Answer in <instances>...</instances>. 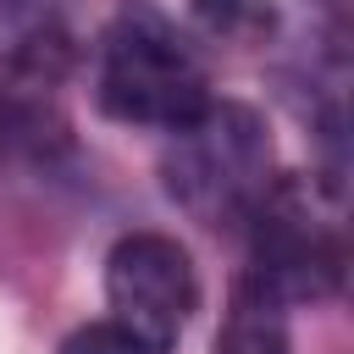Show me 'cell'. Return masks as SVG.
<instances>
[{
	"label": "cell",
	"mask_w": 354,
	"mask_h": 354,
	"mask_svg": "<svg viewBox=\"0 0 354 354\" xmlns=\"http://www.w3.org/2000/svg\"><path fill=\"white\" fill-rule=\"evenodd\" d=\"M100 105L116 122L183 127L210 105V72L177 22L149 0H122L100 39Z\"/></svg>",
	"instance_id": "1"
},
{
	"label": "cell",
	"mask_w": 354,
	"mask_h": 354,
	"mask_svg": "<svg viewBox=\"0 0 354 354\" xmlns=\"http://www.w3.org/2000/svg\"><path fill=\"white\" fill-rule=\"evenodd\" d=\"M166 194L205 227H238L266 199L271 177V138L266 122L238 100H210L194 122L171 127V149L160 160Z\"/></svg>",
	"instance_id": "2"
},
{
	"label": "cell",
	"mask_w": 354,
	"mask_h": 354,
	"mask_svg": "<svg viewBox=\"0 0 354 354\" xmlns=\"http://www.w3.org/2000/svg\"><path fill=\"white\" fill-rule=\"evenodd\" d=\"M72 72V39L39 0H0V144L50 149L66 127L55 94Z\"/></svg>",
	"instance_id": "3"
},
{
	"label": "cell",
	"mask_w": 354,
	"mask_h": 354,
	"mask_svg": "<svg viewBox=\"0 0 354 354\" xmlns=\"http://www.w3.org/2000/svg\"><path fill=\"white\" fill-rule=\"evenodd\" d=\"M105 299H111V321L144 354H166L177 348L188 315L199 310V271L177 238L127 232L105 254Z\"/></svg>",
	"instance_id": "4"
},
{
	"label": "cell",
	"mask_w": 354,
	"mask_h": 354,
	"mask_svg": "<svg viewBox=\"0 0 354 354\" xmlns=\"http://www.w3.org/2000/svg\"><path fill=\"white\" fill-rule=\"evenodd\" d=\"M249 260L254 282H266L282 304L321 299L343 282V243L326 221L310 216L299 183H271L266 199L249 210Z\"/></svg>",
	"instance_id": "5"
},
{
	"label": "cell",
	"mask_w": 354,
	"mask_h": 354,
	"mask_svg": "<svg viewBox=\"0 0 354 354\" xmlns=\"http://www.w3.org/2000/svg\"><path fill=\"white\" fill-rule=\"evenodd\" d=\"M216 354H288V315L266 282L243 277L232 288V304L216 332Z\"/></svg>",
	"instance_id": "6"
},
{
	"label": "cell",
	"mask_w": 354,
	"mask_h": 354,
	"mask_svg": "<svg viewBox=\"0 0 354 354\" xmlns=\"http://www.w3.org/2000/svg\"><path fill=\"white\" fill-rule=\"evenodd\" d=\"M55 354H144L116 321H94V326H77Z\"/></svg>",
	"instance_id": "7"
},
{
	"label": "cell",
	"mask_w": 354,
	"mask_h": 354,
	"mask_svg": "<svg viewBox=\"0 0 354 354\" xmlns=\"http://www.w3.org/2000/svg\"><path fill=\"white\" fill-rule=\"evenodd\" d=\"M199 6H205V11H216V17H221V11H232V6H238V0H199Z\"/></svg>",
	"instance_id": "8"
}]
</instances>
